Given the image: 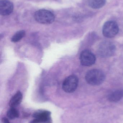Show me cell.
Listing matches in <instances>:
<instances>
[{"label": "cell", "mask_w": 123, "mask_h": 123, "mask_svg": "<svg viewBox=\"0 0 123 123\" xmlns=\"http://www.w3.org/2000/svg\"><path fill=\"white\" fill-rule=\"evenodd\" d=\"M85 79L87 82L91 85H99L104 81L105 75L102 71L99 69H91L86 74Z\"/></svg>", "instance_id": "cell-1"}, {"label": "cell", "mask_w": 123, "mask_h": 123, "mask_svg": "<svg viewBox=\"0 0 123 123\" xmlns=\"http://www.w3.org/2000/svg\"><path fill=\"white\" fill-rule=\"evenodd\" d=\"M116 51L114 44L110 41H106L101 43L97 49V53L102 58H108L114 55Z\"/></svg>", "instance_id": "cell-2"}, {"label": "cell", "mask_w": 123, "mask_h": 123, "mask_svg": "<svg viewBox=\"0 0 123 123\" xmlns=\"http://www.w3.org/2000/svg\"><path fill=\"white\" fill-rule=\"evenodd\" d=\"M35 19L37 22L44 24H49L53 22L55 19L54 14L45 9L37 11L34 15Z\"/></svg>", "instance_id": "cell-3"}, {"label": "cell", "mask_w": 123, "mask_h": 123, "mask_svg": "<svg viewBox=\"0 0 123 123\" xmlns=\"http://www.w3.org/2000/svg\"><path fill=\"white\" fill-rule=\"evenodd\" d=\"M103 34L105 37L112 38L116 36L119 32L117 24L113 21H108L105 23L103 28Z\"/></svg>", "instance_id": "cell-4"}, {"label": "cell", "mask_w": 123, "mask_h": 123, "mask_svg": "<svg viewBox=\"0 0 123 123\" xmlns=\"http://www.w3.org/2000/svg\"><path fill=\"white\" fill-rule=\"evenodd\" d=\"M78 84V79L75 75L69 76L63 82L62 88L67 93H71L76 90Z\"/></svg>", "instance_id": "cell-5"}, {"label": "cell", "mask_w": 123, "mask_h": 123, "mask_svg": "<svg viewBox=\"0 0 123 123\" xmlns=\"http://www.w3.org/2000/svg\"><path fill=\"white\" fill-rule=\"evenodd\" d=\"M34 118L30 123H51V113L49 111L39 110L33 115Z\"/></svg>", "instance_id": "cell-6"}, {"label": "cell", "mask_w": 123, "mask_h": 123, "mask_svg": "<svg viewBox=\"0 0 123 123\" xmlns=\"http://www.w3.org/2000/svg\"><path fill=\"white\" fill-rule=\"evenodd\" d=\"M80 62L84 66H90L94 64L96 61L95 55L90 50H84L80 54Z\"/></svg>", "instance_id": "cell-7"}, {"label": "cell", "mask_w": 123, "mask_h": 123, "mask_svg": "<svg viewBox=\"0 0 123 123\" xmlns=\"http://www.w3.org/2000/svg\"><path fill=\"white\" fill-rule=\"evenodd\" d=\"M13 10V4L8 0H2L0 2V13L3 16L11 14Z\"/></svg>", "instance_id": "cell-8"}, {"label": "cell", "mask_w": 123, "mask_h": 123, "mask_svg": "<svg viewBox=\"0 0 123 123\" xmlns=\"http://www.w3.org/2000/svg\"><path fill=\"white\" fill-rule=\"evenodd\" d=\"M22 94L20 91H18L10 100L9 105L11 107L16 108L19 105L22 99Z\"/></svg>", "instance_id": "cell-9"}, {"label": "cell", "mask_w": 123, "mask_h": 123, "mask_svg": "<svg viewBox=\"0 0 123 123\" xmlns=\"http://www.w3.org/2000/svg\"><path fill=\"white\" fill-rule=\"evenodd\" d=\"M123 98V89L115 90L110 93L108 97L109 101L112 102H116L120 101Z\"/></svg>", "instance_id": "cell-10"}, {"label": "cell", "mask_w": 123, "mask_h": 123, "mask_svg": "<svg viewBox=\"0 0 123 123\" xmlns=\"http://www.w3.org/2000/svg\"><path fill=\"white\" fill-rule=\"evenodd\" d=\"M106 3V0H89V5L94 9H99L103 7Z\"/></svg>", "instance_id": "cell-11"}, {"label": "cell", "mask_w": 123, "mask_h": 123, "mask_svg": "<svg viewBox=\"0 0 123 123\" xmlns=\"http://www.w3.org/2000/svg\"><path fill=\"white\" fill-rule=\"evenodd\" d=\"M6 115L7 117L10 119H15L19 117V111L15 108L11 107L7 111Z\"/></svg>", "instance_id": "cell-12"}, {"label": "cell", "mask_w": 123, "mask_h": 123, "mask_svg": "<svg viewBox=\"0 0 123 123\" xmlns=\"http://www.w3.org/2000/svg\"><path fill=\"white\" fill-rule=\"evenodd\" d=\"M25 34V31L24 30H21L17 32L12 37L11 40L12 42L16 43L19 42L24 37Z\"/></svg>", "instance_id": "cell-13"}, {"label": "cell", "mask_w": 123, "mask_h": 123, "mask_svg": "<svg viewBox=\"0 0 123 123\" xmlns=\"http://www.w3.org/2000/svg\"><path fill=\"white\" fill-rule=\"evenodd\" d=\"M1 122L2 123H11L9 122L8 118H3L1 120Z\"/></svg>", "instance_id": "cell-14"}]
</instances>
